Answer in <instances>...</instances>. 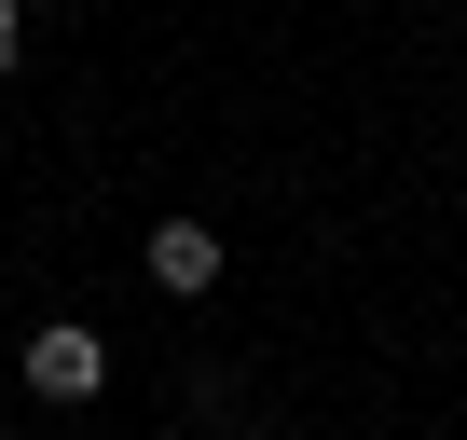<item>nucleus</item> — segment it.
Returning a JSON list of instances; mask_svg holds the SVG:
<instances>
[{
  "label": "nucleus",
  "instance_id": "obj_3",
  "mask_svg": "<svg viewBox=\"0 0 467 440\" xmlns=\"http://www.w3.org/2000/svg\"><path fill=\"white\" fill-rule=\"evenodd\" d=\"M15 56H28V15H15V0H0V69H15Z\"/></svg>",
  "mask_w": 467,
  "mask_h": 440
},
{
  "label": "nucleus",
  "instance_id": "obj_1",
  "mask_svg": "<svg viewBox=\"0 0 467 440\" xmlns=\"http://www.w3.org/2000/svg\"><path fill=\"white\" fill-rule=\"evenodd\" d=\"M15 372H28V399H56V413H83V399L110 385V344H97L83 317H42V330L15 344Z\"/></svg>",
  "mask_w": 467,
  "mask_h": 440
},
{
  "label": "nucleus",
  "instance_id": "obj_2",
  "mask_svg": "<svg viewBox=\"0 0 467 440\" xmlns=\"http://www.w3.org/2000/svg\"><path fill=\"white\" fill-rule=\"evenodd\" d=\"M220 262H234V248L206 235V220H151V289H179V303H206V289H220Z\"/></svg>",
  "mask_w": 467,
  "mask_h": 440
}]
</instances>
